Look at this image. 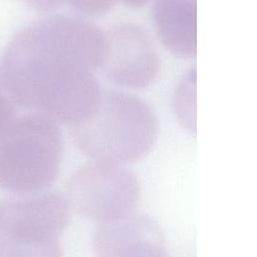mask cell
<instances>
[{
	"instance_id": "cell-9",
	"label": "cell",
	"mask_w": 257,
	"mask_h": 257,
	"mask_svg": "<svg viewBox=\"0 0 257 257\" xmlns=\"http://www.w3.org/2000/svg\"><path fill=\"white\" fill-rule=\"evenodd\" d=\"M173 108L180 124L190 134L196 133V69H189L177 84Z\"/></svg>"
},
{
	"instance_id": "cell-10",
	"label": "cell",
	"mask_w": 257,
	"mask_h": 257,
	"mask_svg": "<svg viewBox=\"0 0 257 257\" xmlns=\"http://www.w3.org/2000/svg\"><path fill=\"white\" fill-rule=\"evenodd\" d=\"M27 7L30 9L41 12V13H49L54 12L68 4V0H21Z\"/></svg>"
},
{
	"instance_id": "cell-11",
	"label": "cell",
	"mask_w": 257,
	"mask_h": 257,
	"mask_svg": "<svg viewBox=\"0 0 257 257\" xmlns=\"http://www.w3.org/2000/svg\"><path fill=\"white\" fill-rule=\"evenodd\" d=\"M15 116L12 101L4 94L0 88V135Z\"/></svg>"
},
{
	"instance_id": "cell-7",
	"label": "cell",
	"mask_w": 257,
	"mask_h": 257,
	"mask_svg": "<svg viewBox=\"0 0 257 257\" xmlns=\"http://www.w3.org/2000/svg\"><path fill=\"white\" fill-rule=\"evenodd\" d=\"M93 248L96 257H169L158 225L136 213L98 224Z\"/></svg>"
},
{
	"instance_id": "cell-2",
	"label": "cell",
	"mask_w": 257,
	"mask_h": 257,
	"mask_svg": "<svg viewBox=\"0 0 257 257\" xmlns=\"http://www.w3.org/2000/svg\"><path fill=\"white\" fill-rule=\"evenodd\" d=\"M78 150L93 162L125 166L145 157L158 137L152 107L137 95L102 91L93 113L71 126Z\"/></svg>"
},
{
	"instance_id": "cell-12",
	"label": "cell",
	"mask_w": 257,
	"mask_h": 257,
	"mask_svg": "<svg viewBox=\"0 0 257 257\" xmlns=\"http://www.w3.org/2000/svg\"><path fill=\"white\" fill-rule=\"evenodd\" d=\"M114 4H117L118 2L120 3H123L125 5H128V6H133V7H141V6H144L145 4L149 3L150 1L152 0H111Z\"/></svg>"
},
{
	"instance_id": "cell-1",
	"label": "cell",
	"mask_w": 257,
	"mask_h": 257,
	"mask_svg": "<svg viewBox=\"0 0 257 257\" xmlns=\"http://www.w3.org/2000/svg\"><path fill=\"white\" fill-rule=\"evenodd\" d=\"M105 33L79 16L50 14L18 30L7 43L1 83L12 103L57 124L74 126L98 105L95 77Z\"/></svg>"
},
{
	"instance_id": "cell-5",
	"label": "cell",
	"mask_w": 257,
	"mask_h": 257,
	"mask_svg": "<svg viewBox=\"0 0 257 257\" xmlns=\"http://www.w3.org/2000/svg\"><path fill=\"white\" fill-rule=\"evenodd\" d=\"M105 33L101 70L113 84L143 89L152 85L161 70V60L153 39L137 24L119 22Z\"/></svg>"
},
{
	"instance_id": "cell-3",
	"label": "cell",
	"mask_w": 257,
	"mask_h": 257,
	"mask_svg": "<svg viewBox=\"0 0 257 257\" xmlns=\"http://www.w3.org/2000/svg\"><path fill=\"white\" fill-rule=\"evenodd\" d=\"M63 154L58 124L29 113L14 116L0 135V187L15 193H35L57 178Z\"/></svg>"
},
{
	"instance_id": "cell-6",
	"label": "cell",
	"mask_w": 257,
	"mask_h": 257,
	"mask_svg": "<svg viewBox=\"0 0 257 257\" xmlns=\"http://www.w3.org/2000/svg\"><path fill=\"white\" fill-rule=\"evenodd\" d=\"M68 221V203L58 194L0 203L1 239L26 243L59 240Z\"/></svg>"
},
{
	"instance_id": "cell-4",
	"label": "cell",
	"mask_w": 257,
	"mask_h": 257,
	"mask_svg": "<svg viewBox=\"0 0 257 257\" xmlns=\"http://www.w3.org/2000/svg\"><path fill=\"white\" fill-rule=\"evenodd\" d=\"M140 195V183L132 171L97 162L75 171L67 186L68 206L98 224L134 213Z\"/></svg>"
},
{
	"instance_id": "cell-8",
	"label": "cell",
	"mask_w": 257,
	"mask_h": 257,
	"mask_svg": "<svg viewBox=\"0 0 257 257\" xmlns=\"http://www.w3.org/2000/svg\"><path fill=\"white\" fill-rule=\"evenodd\" d=\"M154 26L162 44L174 55L192 59L197 53V0H157Z\"/></svg>"
}]
</instances>
